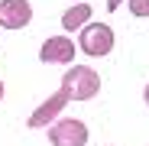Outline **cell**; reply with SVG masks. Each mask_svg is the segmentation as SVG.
Masks as SVG:
<instances>
[{"instance_id":"2","label":"cell","mask_w":149,"mask_h":146,"mask_svg":"<svg viewBox=\"0 0 149 146\" xmlns=\"http://www.w3.org/2000/svg\"><path fill=\"white\" fill-rule=\"evenodd\" d=\"M81 52L101 59V55H110L113 49V29L107 26V23H88V26L81 29Z\"/></svg>"},{"instance_id":"1","label":"cell","mask_w":149,"mask_h":146,"mask_svg":"<svg viewBox=\"0 0 149 146\" xmlns=\"http://www.w3.org/2000/svg\"><path fill=\"white\" fill-rule=\"evenodd\" d=\"M62 88L68 91L71 101H91V97L101 91V75L88 65H71L68 75L62 78Z\"/></svg>"},{"instance_id":"10","label":"cell","mask_w":149,"mask_h":146,"mask_svg":"<svg viewBox=\"0 0 149 146\" xmlns=\"http://www.w3.org/2000/svg\"><path fill=\"white\" fill-rule=\"evenodd\" d=\"M143 97H146V104H149V85H146V91H143Z\"/></svg>"},{"instance_id":"6","label":"cell","mask_w":149,"mask_h":146,"mask_svg":"<svg viewBox=\"0 0 149 146\" xmlns=\"http://www.w3.org/2000/svg\"><path fill=\"white\" fill-rule=\"evenodd\" d=\"M33 20V7L26 0H0V26L7 29H23Z\"/></svg>"},{"instance_id":"4","label":"cell","mask_w":149,"mask_h":146,"mask_svg":"<svg viewBox=\"0 0 149 146\" xmlns=\"http://www.w3.org/2000/svg\"><path fill=\"white\" fill-rule=\"evenodd\" d=\"M71 101V97H68V91L65 88H58L52 97H49V101L42 104V107H36L33 114H29V120H26V124H29V130H39V127H52L55 124V117L65 110V104Z\"/></svg>"},{"instance_id":"8","label":"cell","mask_w":149,"mask_h":146,"mask_svg":"<svg viewBox=\"0 0 149 146\" xmlns=\"http://www.w3.org/2000/svg\"><path fill=\"white\" fill-rule=\"evenodd\" d=\"M127 3H130V13L133 16H149V0H127Z\"/></svg>"},{"instance_id":"5","label":"cell","mask_w":149,"mask_h":146,"mask_svg":"<svg viewBox=\"0 0 149 146\" xmlns=\"http://www.w3.org/2000/svg\"><path fill=\"white\" fill-rule=\"evenodd\" d=\"M74 55L78 52H74V42L68 36H49L39 49V62H45V65H68Z\"/></svg>"},{"instance_id":"3","label":"cell","mask_w":149,"mask_h":146,"mask_svg":"<svg viewBox=\"0 0 149 146\" xmlns=\"http://www.w3.org/2000/svg\"><path fill=\"white\" fill-rule=\"evenodd\" d=\"M49 143L52 146H84L88 143V127L74 117H65V120H55L52 130H49Z\"/></svg>"},{"instance_id":"12","label":"cell","mask_w":149,"mask_h":146,"mask_svg":"<svg viewBox=\"0 0 149 146\" xmlns=\"http://www.w3.org/2000/svg\"><path fill=\"white\" fill-rule=\"evenodd\" d=\"M78 3H84V0H78Z\"/></svg>"},{"instance_id":"11","label":"cell","mask_w":149,"mask_h":146,"mask_svg":"<svg viewBox=\"0 0 149 146\" xmlns=\"http://www.w3.org/2000/svg\"><path fill=\"white\" fill-rule=\"evenodd\" d=\"M0 97H3V78H0Z\"/></svg>"},{"instance_id":"9","label":"cell","mask_w":149,"mask_h":146,"mask_svg":"<svg viewBox=\"0 0 149 146\" xmlns=\"http://www.w3.org/2000/svg\"><path fill=\"white\" fill-rule=\"evenodd\" d=\"M120 3H123V0H107V10H117Z\"/></svg>"},{"instance_id":"7","label":"cell","mask_w":149,"mask_h":146,"mask_svg":"<svg viewBox=\"0 0 149 146\" xmlns=\"http://www.w3.org/2000/svg\"><path fill=\"white\" fill-rule=\"evenodd\" d=\"M88 23H91V7H88V3H74V7L65 10V16H62L65 33H71V29H84Z\"/></svg>"}]
</instances>
